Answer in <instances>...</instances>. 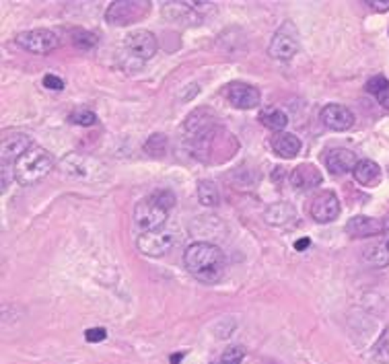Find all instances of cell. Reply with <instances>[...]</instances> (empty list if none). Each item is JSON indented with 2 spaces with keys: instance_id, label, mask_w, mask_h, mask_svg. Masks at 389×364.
<instances>
[{
  "instance_id": "obj_1",
  "label": "cell",
  "mask_w": 389,
  "mask_h": 364,
  "mask_svg": "<svg viewBox=\"0 0 389 364\" xmlns=\"http://www.w3.org/2000/svg\"><path fill=\"white\" fill-rule=\"evenodd\" d=\"M183 266L196 280H200L204 284H214L223 278L227 259H225L223 249L216 247L214 243L198 241V243H192L185 249Z\"/></svg>"
},
{
  "instance_id": "obj_2",
  "label": "cell",
  "mask_w": 389,
  "mask_h": 364,
  "mask_svg": "<svg viewBox=\"0 0 389 364\" xmlns=\"http://www.w3.org/2000/svg\"><path fill=\"white\" fill-rule=\"evenodd\" d=\"M173 206H175V194L171 189H157L149 198L140 200L134 208V228L138 237L159 230L165 225L167 214L171 212Z\"/></svg>"
},
{
  "instance_id": "obj_3",
  "label": "cell",
  "mask_w": 389,
  "mask_h": 364,
  "mask_svg": "<svg viewBox=\"0 0 389 364\" xmlns=\"http://www.w3.org/2000/svg\"><path fill=\"white\" fill-rule=\"evenodd\" d=\"M52 155L42 146H31L21 159L17 160L13 169V180L19 182V185H33L42 182L47 173L52 171Z\"/></svg>"
},
{
  "instance_id": "obj_4",
  "label": "cell",
  "mask_w": 389,
  "mask_h": 364,
  "mask_svg": "<svg viewBox=\"0 0 389 364\" xmlns=\"http://www.w3.org/2000/svg\"><path fill=\"white\" fill-rule=\"evenodd\" d=\"M31 138L23 132H6L0 144V157H2V189L8 187L11 182V165L15 169L17 160L23 157L25 153L31 148Z\"/></svg>"
},
{
  "instance_id": "obj_5",
  "label": "cell",
  "mask_w": 389,
  "mask_h": 364,
  "mask_svg": "<svg viewBox=\"0 0 389 364\" xmlns=\"http://www.w3.org/2000/svg\"><path fill=\"white\" fill-rule=\"evenodd\" d=\"M149 11H151L149 0H117V2H112L110 8L105 11V21L110 25L124 27V25L137 23L140 19H144Z\"/></svg>"
},
{
  "instance_id": "obj_6",
  "label": "cell",
  "mask_w": 389,
  "mask_h": 364,
  "mask_svg": "<svg viewBox=\"0 0 389 364\" xmlns=\"http://www.w3.org/2000/svg\"><path fill=\"white\" fill-rule=\"evenodd\" d=\"M212 2H165L163 15L178 23L202 25L204 15L212 11Z\"/></svg>"
},
{
  "instance_id": "obj_7",
  "label": "cell",
  "mask_w": 389,
  "mask_h": 364,
  "mask_svg": "<svg viewBox=\"0 0 389 364\" xmlns=\"http://www.w3.org/2000/svg\"><path fill=\"white\" fill-rule=\"evenodd\" d=\"M298 52V31L295 29V25L291 21L282 25L278 31L274 33L270 47H268V54L280 60V62H289L293 56H297Z\"/></svg>"
},
{
  "instance_id": "obj_8",
  "label": "cell",
  "mask_w": 389,
  "mask_h": 364,
  "mask_svg": "<svg viewBox=\"0 0 389 364\" xmlns=\"http://www.w3.org/2000/svg\"><path fill=\"white\" fill-rule=\"evenodd\" d=\"M342 212V206L340 200L334 192L330 189H323L318 192L311 200H309V214L315 223L320 225H327V223H334Z\"/></svg>"
},
{
  "instance_id": "obj_9",
  "label": "cell",
  "mask_w": 389,
  "mask_h": 364,
  "mask_svg": "<svg viewBox=\"0 0 389 364\" xmlns=\"http://www.w3.org/2000/svg\"><path fill=\"white\" fill-rule=\"evenodd\" d=\"M17 44L31 54H50L60 46V37L52 29H29L17 35Z\"/></svg>"
},
{
  "instance_id": "obj_10",
  "label": "cell",
  "mask_w": 389,
  "mask_h": 364,
  "mask_svg": "<svg viewBox=\"0 0 389 364\" xmlns=\"http://www.w3.org/2000/svg\"><path fill=\"white\" fill-rule=\"evenodd\" d=\"M124 46H126L130 56L146 62V60H151L157 54L159 44H157L155 33H151L146 29H137V31H132V33H128L124 37Z\"/></svg>"
},
{
  "instance_id": "obj_11",
  "label": "cell",
  "mask_w": 389,
  "mask_h": 364,
  "mask_svg": "<svg viewBox=\"0 0 389 364\" xmlns=\"http://www.w3.org/2000/svg\"><path fill=\"white\" fill-rule=\"evenodd\" d=\"M225 95H227L231 105L237 107V110H253V107H257L260 101H262L260 91H257L253 85L243 83V81H235V83L227 85Z\"/></svg>"
},
{
  "instance_id": "obj_12",
  "label": "cell",
  "mask_w": 389,
  "mask_h": 364,
  "mask_svg": "<svg viewBox=\"0 0 389 364\" xmlns=\"http://www.w3.org/2000/svg\"><path fill=\"white\" fill-rule=\"evenodd\" d=\"M173 235L167 230H153L146 235H140L137 239V247L142 255L149 257H161L173 247Z\"/></svg>"
},
{
  "instance_id": "obj_13",
  "label": "cell",
  "mask_w": 389,
  "mask_h": 364,
  "mask_svg": "<svg viewBox=\"0 0 389 364\" xmlns=\"http://www.w3.org/2000/svg\"><path fill=\"white\" fill-rule=\"evenodd\" d=\"M101 165L95 163L89 157H81V155H70L62 160V171L70 175V177H76V180H99L101 177Z\"/></svg>"
},
{
  "instance_id": "obj_14",
  "label": "cell",
  "mask_w": 389,
  "mask_h": 364,
  "mask_svg": "<svg viewBox=\"0 0 389 364\" xmlns=\"http://www.w3.org/2000/svg\"><path fill=\"white\" fill-rule=\"evenodd\" d=\"M321 122L332 132H346L354 126V114L340 103H330L321 110Z\"/></svg>"
},
{
  "instance_id": "obj_15",
  "label": "cell",
  "mask_w": 389,
  "mask_h": 364,
  "mask_svg": "<svg viewBox=\"0 0 389 364\" xmlns=\"http://www.w3.org/2000/svg\"><path fill=\"white\" fill-rule=\"evenodd\" d=\"M289 180H291V185L297 192H309V189L320 187L321 182H323V175L313 163H301L291 171Z\"/></svg>"
},
{
  "instance_id": "obj_16",
  "label": "cell",
  "mask_w": 389,
  "mask_h": 364,
  "mask_svg": "<svg viewBox=\"0 0 389 364\" xmlns=\"http://www.w3.org/2000/svg\"><path fill=\"white\" fill-rule=\"evenodd\" d=\"M346 233L354 239H365V237H375L383 235V221L371 218V216H352L346 225Z\"/></svg>"
},
{
  "instance_id": "obj_17",
  "label": "cell",
  "mask_w": 389,
  "mask_h": 364,
  "mask_svg": "<svg viewBox=\"0 0 389 364\" xmlns=\"http://www.w3.org/2000/svg\"><path fill=\"white\" fill-rule=\"evenodd\" d=\"M270 146H272V151L278 157L293 159V157H297L298 153H301L303 142L295 134H291V132H278V134L270 138Z\"/></svg>"
},
{
  "instance_id": "obj_18",
  "label": "cell",
  "mask_w": 389,
  "mask_h": 364,
  "mask_svg": "<svg viewBox=\"0 0 389 364\" xmlns=\"http://www.w3.org/2000/svg\"><path fill=\"white\" fill-rule=\"evenodd\" d=\"M297 216V210L295 206L289 204V202H276V204H270L264 212V218L268 225L272 227H286L295 221Z\"/></svg>"
},
{
  "instance_id": "obj_19",
  "label": "cell",
  "mask_w": 389,
  "mask_h": 364,
  "mask_svg": "<svg viewBox=\"0 0 389 364\" xmlns=\"http://www.w3.org/2000/svg\"><path fill=\"white\" fill-rule=\"evenodd\" d=\"M327 169L332 171V173H336V175H340V173H348V171H354V167H356V155L352 153V151H348V148H334L330 155H327Z\"/></svg>"
},
{
  "instance_id": "obj_20",
  "label": "cell",
  "mask_w": 389,
  "mask_h": 364,
  "mask_svg": "<svg viewBox=\"0 0 389 364\" xmlns=\"http://www.w3.org/2000/svg\"><path fill=\"white\" fill-rule=\"evenodd\" d=\"M354 180L361 183L363 187H375L381 182V167L371 159H363L356 163L354 171H352Z\"/></svg>"
},
{
  "instance_id": "obj_21",
  "label": "cell",
  "mask_w": 389,
  "mask_h": 364,
  "mask_svg": "<svg viewBox=\"0 0 389 364\" xmlns=\"http://www.w3.org/2000/svg\"><path fill=\"white\" fill-rule=\"evenodd\" d=\"M260 122L268 128V130H272V132H284V128H286V124H289V115L284 114L282 110H278V107H268V110H262L260 112Z\"/></svg>"
},
{
  "instance_id": "obj_22",
  "label": "cell",
  "mask_w": 389,
  "mask_h": 364,
  "mask_svg": "<svg viewBox=\"0 0 389 364\" xmlns=\"http://www.w3.org/2000/svg\"><path fill=\"white\" fill-rule=\"evenodd\" d=\"M198 200H200V204L208 206V208L221 204V194H219L216 183L210 182V180H202L198 183Z\"/></svg>"
},
{
  "instance_id": "obj_23",
  "label": "cell",
  "mask_w": 389,
  "mask_h": 364,
  "mask_svg": "<svg viewBox=\"0 0 389 364\" xmlns=\"http://www.w3.org/2000/svg\"><path fill=\"white\" fill-rule=\"evenodd\" d=\"M70 37H72L70 42L79 49H91V47L97 46V35L91 31H85V29H72Z\"/></svg>"
},
{
  "instance_id": "obj_24",
  "label": "cell",
  "mask_w": 389,
  "mask_h": 364,
  "mask_svg": "<svg viewBox=\"0 0 389 364\" xmlns=\"http://www.w3.org/2000/svg\"><path fill=\"white\" fill-rule=\"evenodd\" d=\"M365 257L371 264H375V266H388L389 255L388 249H385V243H375V245H371V247L365 251Z\"/></svg>"
},
{
  "instance_id": "obj_25",
  "label": "cell",
  "mask_w": 389,
  "mask_h": 364,
  "mask_svg": "<svg viewBox=\"0 0 389 364\" xmlns=\"http://www.w3.org/2000/svg\"><path fill=\"white\" fill-rule=\"evenodd\" d=\"M144 151H146L149 155H153V157H161V155L167 151V136H163V134H153V136L146 140Z\"/></svg>"
},
{
  "instance_id": "obj_26",
  "label": "cell",
  "mask_w": 389,
  "mask_h": 364,
  "mask_svg": "<svg viewBox=\"0 0 389 364\" xmlns=\"http://www.w3.org/2000/svg\"><path fill=\"white\" fill-rule=\"evenodd\" d=\"M373 358L377 363H389V329H385V334L379 338V341L373 348Z\"/></svg>"
},
{
  "instance_id": "obj_27",
  "label": "cell",
  "mask_w": 389,
  "mask_h": 364,
  "mask_svg": "<svg viewBox=\"0 0 389 364\" xmlns=\"http://www.w3.org/2000/svg\"><path fill=\"white\" fill-rule=\"evenodd\" d=\"M69 122L70 124H76V126H93V124L97 122V115L93 114L91 110L81 107V110H74V112L69 115Z\"/></svg>"
},
{
  "instance_id": "obj_28",
  "label": "cell",
  "mask_w": 389,
  "mask_h": 364,
  "mask_svg": "<svg viewBox=\"0 0 389 364\" xmlns=\"http://www.w3.org/2000/svg\"><path fill=\"white\" fill-rule=\"evenodd\" d=\"M243 356H245L243 348L241 346H233L229 350H225V354L221 356V360L216 364H241Z\"/></svg>"
},
{
  "instance_id": "obj_29",
  "label": "cell",
  "mask_w": 389,
  "mask_h": 364,
  "mask_svg": "<svg viewBox=\"0 0 389 364\" xmlns=\"http://www.w3.org/2000/svg\"><path fill=\"white\" fill-rule=\"evenodd\" d=\"M389 87V81L385 76H381V74H377V76H373V78H368V83H366V93H371V95H379L381 91H385Z\"/></svg>"
},
{
  "instance_id": "obj_30",
  "label": "cell",
  "mask_w": 389,
  "mask_h": 364,
  "mask_svg": "<svg viewBox=\"0 0 389 364\" xmlns=\"http://www.w3.org/2000/svg\"><path fill=\"white\" fill-rule=\"evenodd\" d=\"M44 87L50 89V91H62L64 89V81L60 78V76H56V74H46L44 76Z\"/></svg>"
},
{
  "instance_id": "obj_31",
  "label": "cell",
  "mask_w": 389,
  "mask_h": 364,
  "mask_svg": "<svg viewBox=\"0 0 389 364\" xmlns=\"http://www.w3.org/2000/svg\"><path fill=\"white\" fill-rule=\"evenodd\" d=\"M108 338V331L103 327H91L85 331V340L91 341V344H97V341H103Z\"/></svg>"
},
{
  "instance_id": "obj_32",
  "label": "cell",
  "mask_w": 389,
  "mask_h": 364,
  "mask_svg": "<svg viewBox=\"0 0 389 364\" xmlns=\"http://www.w3.org/2000/svg\"><path fill=\"white\" fill-rule=\"evenodd\" d=\"M373 11H377V13H388L389 11V0H368L366 2Z\"/></svg>"
},
{
  "instance_id": "obj_33",
  "label": "cell",
  "mask_w": 389,
  "mask_h": 364,
  "mask_svg": "<svg viewBox=\"0 0 389 364\" xmlns=\"http://www.w3.org/2000/svg\"><path fill=\"white\" fill-rule=\"evenodd\" d=\"M377 101H379V105H381V107L389 110V87L385 89V91H381L379 95H377Z\"/></svg>"
},
{
  "instance_id": "obj_34",
  "label": "cell",
  "mask_w": 389,
  "mask_h": 364,
  "mask_svg": "<svg viewBox=\"0 0 389 364\" xmlns=\"http://www.w3.org/2000/svg\"><path fill=\"white\" fill-rule=\"evenodd\" d=\"M311 245V241L307 239V237H303V239H298V241H295V249L297 251H305L307 247Z\"/></svg>"
},
{
  "instance_id": "obj_35",
  "label": "cell",
  "mask_w": 389,
  "mask_h": 364,
  "mask_svg": "<svg viewBox=\"0 0 389 364\" xmlns=\"http://www.w3.org/2000/svg\"><path fill=\"white\" fill-rule=\"evenodd\" d=\"M185 352H178V354H171V364H180V360H183Z\"/></svg>"
},
{
  "instance_id": "obj_36",
  "label": "cell",
  "mask_w": 389,
  "mask_h": 364,
  "mask_svg": "<svg viewBox=\"0 0 389 364\" xmlns=\"http://www.w3.org/2000/svg\"><path fill=\"white\" fill-rule=\"evenodd\" d=\"M383 235L389 239V214L383 218Z\"/></svg>"
},
{
  "instance_id": "obj_37",
  "label": "cell",
  "mask_w": 389,
  "mask_h": 364,
  "mask_svg": "<svg viewBox=\"0 0 389 364\" xmlns=\"http://www.w3.org/2000/svg\"><path fill=\"white\" fill-rule=\"evenodd\" d=\"M383 243H385V249H388V255H389V239H385Z\"/></svg>"
}]
</instances>
